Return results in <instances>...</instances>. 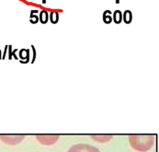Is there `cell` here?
Returning a JSON list of instances; mask_svg holds the SVG:
<instances>
[{
    "label": "cell",
    "mask_w": 159,
    "mask_h": 152,
    "mask_svg": "<svg viewBox=\"0 0 159 152\" xmlns=\"http://www.w3.org/2000/svg\"><path fill=\"white\" fill-rule=\"evenodd\" d=\"M59 18H60V14L57 11H52L51 13H49V21L52 24H56L59 21Z\"/></svg>",
    "instance_id": "9c48e42d"
},
{
    "label": "cell",
    "mask_w": 159,
    "mask_h": 152,
    "mask_svg": "<svg viewBox=\"0 0 159 152\" xmlns=\"http://www.w3.org/2000/svg\"><path fill=\"white\" fill-rule=\"evenodd\" d=\"M8 49H9V55H8V59H11V53H12V47H11V45H9L8 46Z\"/></svg>",
    "instance_id": "5bb4252c"
},
{
    "label": "cell",
    "mask_w": 159,
    "mask_h": 152,
    "mask_svg": "<svg viewBox=\"0 0 159 152\" xmlns=\"http://www.w3.org/2000/svg\"><path fill=\"white\" fill-rule=\"evenodd\" d=\"M0 59H1V50H0Z\"/></svg>",
    "instance_id": "2e32d148"
},
{
    "label": "cell",
    "mask_w": 159,
    "mask_h": 152,
    "mask_svg": "<svg viewBox=\"0 0 159 152\" xmlns=\"http://www.w3.org/2000/svg\"><path fill=\"white\" fill-rule=\"evenodd\" d=\"M20 57L21 63H28L30 61V50L29 49H21L20 51Z\"/></svg>",
    "instance_id": "5b68a950"
},
{
    "label": "cell",
    "mask_w": 159,
    "mask_h": 152,
    "mask_svg": "<svg viewBox=\"0 0 159 152\" xmlns=\"http://www.w3.org/2000/svg\"><path fill=\"white\" fill-rule=\"evenodd\" d=\"M49 21V12L47 10H42L39 12V21L42 24H46Z\"/></svg>",
    "instance_id": "8992f818"
},
{
    "label": "cell",
    "mask_w": 159,
    "mask_h": 152,
    "mask_svg": "<svg viewBox=\"0 0 159 152\" xmlns=\"http://www.w3.org/2000/svg\"><path fill=\"white\" fill-rule=\"evenodd\" d=\"M30 21L32 24H36L39 21V17L37 15H34L33 13H30Z\"/></svg>",
    "instance_id": "7c38bea8"
},
{
    "label": "cell",
    "mask_w": 159,
    "mask_h": 152,
    "mask_svg": "<svg viewBox=\"0 0 159 152\" xmlns=\"http://www.w3.org/2000/svg\"><path fill=\"white\" fill-rule=\"evenodd\" d=\"M31 49L33 50V56H32V62H34V61H35V58H36V51H35V48H34V46H33V45L31 46Z\"/></svg>",
    "instance_id": "4fadbf2b"
},
{
    "label": "cell",
    "mask_w": 159,
    "mask_h": 152,
    "mask_svg": "<svg viewBox=\"0 0 159 152\" xmlns=\"http://www.w3.org/2000/svg\"><path fill=\"white\" fill-rule=\"evenodd\" d=\"M91 137L98 142H107L112 138V135H91Z\"/></svg>",
    "instance_id": "30bf717a"
},
{
    "label": "cell",
    "mask_w": 159,
    "mask_h": 152,
    "mask_svg": "<svg viewBox=\"0 0 159 152\" xmlns=\"http://www.w3.org/2000/svg\"><path fill=\"white\" fill-rule=\"evenodd\" d=\"M103 21L106 24H110L112 21V13L110 10H106L103 13Z\"/></svg>",
    "instance_id": "8fae6325"
},
{
    "label": "cell",
    "mask_w": 159,
    "mask_h": 152,
    "mask_svg": "<svg viewBox=\"0 0 159 152\" xmlns=\"http://www.w3.org/2000/svg\"><path fill=\"white\" fill-rule=\"evenodd\" d=\"M112 21L116 24H120L122 21V13L120 10H115L112 13Z\"/></svg>",
    "instance_id": "ba28073f"
},
{
    "label": "cell",
    "mask_w": 159,
    "mask_h": 152,
    "mask_svg": "<svg viewBox=\"0 0 159 152\" xmlns=\"http://www.w3.org/2000/svg\"><path fill=\"white\" fill-rule=\"evenodd\" d=\"M128 139L131 147L134 150L146 152L154 147L156 137L154 135H130Z\"/></svg>",
    "instance_id": "6da1fadb"
},
{
    "label": "cell",
    "mask_w": 159,
    "mask_h": 152,
    "mask_svg": "<svg viewBox=\"0 0 159 152\" xmlns=\"http://www.w3.org/2000/svg\"><path fill=\"white\" fill-rule=\"evenodd\" d=\"M122 21L125 24H130L133 21V13L130 10H125L122 14Z\"/></svg>",
    "instance_id": "52a82bcc"
},
{
    "label": "cell",
    "mask_w": 159,
    "mask_h": 152,
    "mask_svg": "<svg viewBox=\"0 0 159 152\" xmlns=\"http://www.w3.org/2000/svg\"><path fill=\"white\" fill-rule=\"evenodd\" d=\"M59 135H37V140L44 146H50L56 143L59 139Z\"/></svg>",
    "instance_id": "3957f363"
},
{
    "label": "cell",
    "mask_w": 159,
    "mask_h": 152,
    "mask_svg": "<svg viewBox=\"0 0 159 152\" xmlns=\"http://www.w3.org/2000/svg\"><path fill=\"white\" fill-rule=\"evenodd\" d=\"M25 135H0V140L3 141L7 145L10 146H15L20 144L22 140H24Z\"/></svg>",
    "instance_id": "7a4b0ae2"
},
{
    "label": "cell",
    "mask_w": 159,
    "mask_h": 152,
    "mask_svg": "<svg viewBox=\"0 0 159 152\" xmlns=\"http://www.w3.org/2000/svg\"><path fill=\"white\" fill-rule=\"evenodd\" d=\"M7 48H8V45H7L6 47H5V51H4V54H3V56H2V58L4 59L5 58V56H6V54H7Z\"/></svg>",
    "instance_id": "9a60e30c"
},
{
    "label": "cell",
    "mask_w": 159,
    "mask_h": 152,
    "mask_svg": "<svg viewBox=\"0 0 159 152\" xmlns=\"http://www.w3.org/2000/svg\"><path fill=\"white\" fill-rule=\"evenodd\" d=\"M67 152H100L98 149L89 144H76L72 146Z\"/></svg>",
    "instance_id": "277c9868"
}]
</instances>
